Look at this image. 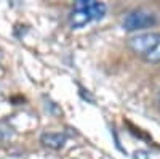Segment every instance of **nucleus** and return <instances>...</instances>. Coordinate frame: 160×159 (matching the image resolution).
Listing matches in <instances>:
<instances>
[{
    "label": "nucleus",
    "instance_id": "obj_8",
    "mask_svg": "<svg viewBox=\"0 0 160 159\" xmlns=\"http://www.w3.org/2000/svg\"><path fill=\"white\" fill-rule=\"evenodd\" d=\"M0 58H2V53H0Z\"/></svg>",
    "mask_w": 160,
    "mask_h": 159
},
{
    "label": "nucleus",
    "instance_id": "obj_6",
    "mask_svg": "<svg viewBox=\"0 0 160 159\" xmlns=\"http://www.w3.org/2000/svg\"><path fill=\"white\" fill-rule=\"evenodd\" d=\"M135 159H149V154L148 151L139 150V151H135Z\"/></svg>",
    "mask_w": 160,
    "mask_h": 159
},
{
    "label": "nucleus",
    "instance_id": "obj_4",
    "mask_svg": "<svg viewBox=\"0 0 160 159\" xmlns=\"http://www.w3.org/2000/svg\"><path fill=\"white\" fill-rule=\"evenodd\" d=\"M40 141L43 146L51 148V150H61L66 145V135L64 134H56V132H45L40 135Z\"/></svg>",
    "mask_w": 160,
    "mask_h": 159
},
{
    "label": "nucleus",
    "instance_id": "obj_3",
    "mask_svg": "<svg viewBox=\"0 0 160 159\" xmlns=\"http://www.w3.org/2000/svg\"><path fill=\"white\" fill-rule=\"evenodd\" d=\"M157 24V16L152 11L148 10H131L130 13H127L123 18V29L128 32H136V31H142V29H149L154 28Z\"/></svg>",
    "mask_w": 160,
    "mask_h": 159
},
{
    "label": "nucleus",
    "instance_id": "obj_7",
    "mask_svg": "<svg viewBox=\"0 0 160 159\" xmlns=\"http://www.w3.org/2000/svg\"><path fill=\"white\" fill-rule=\"evenodd\" d=\"M157 103H158V106H160V92H158V95H157Z\"/></svg>",
    "mask_w": 160,
    "mask_h": 159
},
{
    "label": "nucleus",
    "instance_id": "obj_2",
    "mask_svg": "<svg viewBox=\"0 0 160 159\" xmlns=\"http://www.w3.org/2000/svg\"><path fill=\"white\" fill-rule=\"evenodd\" d=\"M130 50L148 63H160V32H142L128 39Z\"/></svg>",
    "mask_w": 160,
    "mask_h": 159
},
{
    "label": "nucleus",
    "instance_id": "obj_5",
    "mask_svg": "<svg viewBox=\"0 0 160 159\" xmlns=\"http://www.w3.org/2000/svg\"><path fill=\"white\" fill-rule=\"evenodd\" d=\"M11 137H13V129L5 124H0V141H7Z\"/></svg>",
    "mask_w": 160,
    "mask_h": 159
},
{
    "label": "nucleus",
    "instance_id": "obj_1",
    "mask_svg": "<svg viewBox=\"0 0 160 159\" xmlns=\"http://www.w3.org/2000/svg\"><path fill=\"white\" fill-rule=\"evenodd\" d=\"M108 7L102 2H96V0H78L74 3V8L69 15V24L72 29H80L91 21L102 19Z\"/></svg>",
    "mask_w": 160,
    "mask_h": 159
}]
</instances>
